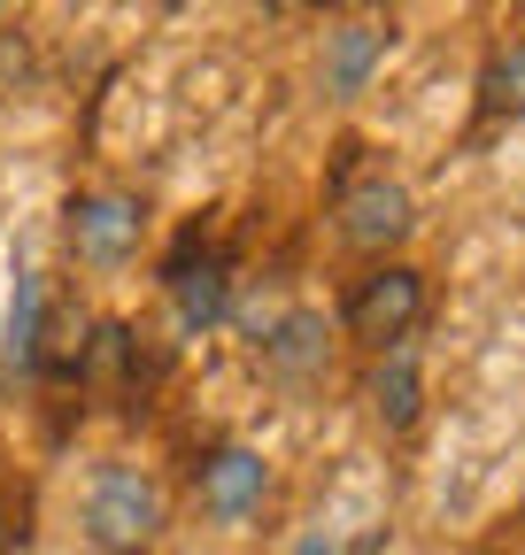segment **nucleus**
<instances>
[{
    "label": "nucleus",
    "instance_id": "0eeeda50",
    "mask_svg": "<svg viewBox=\"0 0 525 555\" xmlns=\"http://www.w3.org/2000/svg\"><path fill=\"white\" fill-rule=\"evenodd\" d=\"M262 363H271L286 386L324 378V363H333V324H324L317 309H286V317H279V332L262 339Z\"/></svg>",
    "mask_w": 525,
    "mask_h": 555
},
{
    "label": "nucleus",
    "instance_id": "f257e3e1",
    "mask_svg": "<svg viewBox=\"0 0 525 555\" xmlns=\"http://www.w3.org/2000/svg\"><path fill=\"white\" fill-rule=\"evenodd\" d=\"M163 517H170V502H163V486L140 463H101L93 470V486H86V532H93V547L140 555L163 532Z\"/></svg>",
    "mask_w": 525,
    "mask_h": 555
},
{
    "label": "nucleus",
    "instance_id": "1a4fd4ad",
    "mask_svg": "<svg viewBox=\"0 0 525 555\" xmlns=\"http://www.w3.org/2000/svg\"><path fill=\"white\" fill-rule=\"evenodd\" d=\"M163 294H170V309H178V332H209V324H225V309H232V262L209 247L193 270H178Z\"/></svg>",
    "mask_w": 525,
    "mask_h": 555
},
{
    "label": "nucleus",
    "instance_id": "20e7f679",
    "mask_svg": "<svg viewBox=\"0 0 525 555\" xmlns=\"http://www.w3.org/2000/svg\"><path fill=\"white\" fill-rule=\"evenodd\" d=\"M418 232V201H410V185L402 178H363V185H348L341 193V240L348 247H363V255H386V247H402Z\"/></svg>",
    "mask_w": 525,
    "mask_h": 555
},
{
    "label": "nucleus",
    "instance_id": "9b49d317",
    "mask_svg": "<svg viewBox=\"0 0 525 555\" xmlns=\"http://www.w3.org/2000/svg\"><path fill=\"white\" fill-rule=\"evenodd\" d=\"M479 116L487 124H517L525 116V39L495 47L487 69H479Z\"/></svg>",
    "mask_w": 525,
    "mask_h": 555
},
{
    "label": "nucleus",
    "instance_id": "f03ea898",
    "mask_svg": "<svg viewBox=\"0 0 525 555\" xmlns=\"http://www.w3.org/2000/svg\"><path fill=\"white\" fill-rule=\"evenodd\" d=\"M425 317V278L410 270V262H379L371 278H356V294H348V309H341V324L363 339V347H386L394 339H410V324Z\"/></svg>",
    "mask_w": 525,
    "mask_h": 555
},
{
    "label": "nucleus",
    "instance_id": "f8f14e48",
    "mask_svg": "<svg viewBox=\"0 0 525 555\" xmlns=\"http://www.w3.org/2000/svg\"><path fill=\"white\" fill-rule=\"evenodd\" d=\"M39 339H47V278L16 270V301H9V363L39 371Z\"/></svg>",
    "mask_w": 525,
    "mask_h": 555
},
{
    "label": "nucleus",
    "instance_id": "ddd939ff",
    "mask_svg": "<svg viewBox=\"0 0 525 555\" xmlns=\"http://www.w3.org/2000/svg\"><path fill=\"white\" fill-rule=\"evenodd\" d=\"M24 517H31V494H24V486H0V555L24 547V532H31Z\"/></svg>",
    "mask_w": 525,
    "mask_h": 555
},
{
    "label": "nucleus",
    "instance_id": "6e6552de",
    "mask_svg": "<svg viewBox=\"0 0 525 555\" xmlns=\"http://www.w3.org/2000/svg\"><path fill=\"white\" fill-rule=\"evenodd\" d=\"M371 416L386 433H410L425 416V378H418V347L410 339H394L379 356V371H371Z\"/></svg>",
    "mask_w": 525,
    "mask_h": 555
},
{
    "label": "nucleus",
    "instance_id": "39448f33",
    "mask_svg": "<svg viewBox=\"0 0 525 555\" xmlns=\"http://www.w3.org/2000/svg\"><path fill=\"white\" fill-rule=\"evenodd\" d=\"M262 494H271V463H262L255 448H217L202 463V509L217 525H247L262 509Z\"/></svg>",
    "mask_w": 525,
    "mask_h": 555
},
{
    "label": "nucleus",
    "instance_id": "7ed1b4c3",
    "mask_svg": "<svg viewBox=\"0 0 525 555\" xmlns=\"http://www.w3.org/2000/svg\"><path fill=\"white\" fill-rule=\"evenodd\" d=\"M140 240H148L140 193L101 185V193H78V201H71V255H78L86 270H124L131 255H140Z\"/></svg>",
    "mask_w": 525,
    "mask_h": 555
},
{
    "label": "nucleus",
    "instance_id": "4468645a",
    "mask_svg": "<svg viewBox=\"0 0 525 555\" xmlns=\"http://www.w3.org/2000/svg\"><path fill=\"white\" fill-rule=\"evenodd\" d=\"M294 555H341V540H333V525H309V532L294 540Z\"/></svg>",
    "mask_w": 525,
    "mask_h": 555
},
{
    "label": "nucleus",
    "instance_id": "423d86ee",
    "mask_svg": "<svg viewBox=\"0 0 525 555\" xmlns=\"http://www.w3.org/2000/svg\"><path fill=\"white\" fill-rule=\"evenodd\" d=\"M379 62H386V24L341 16L333 31H324V93H333V101H356V93L371 86Z\"/></svg>",
    "mask_w": 525,
    "mask_h": 555
},
{
    "label": "nucleus",
    "instance_id": "9d476101",
    "mask_svg": "<svg viewBox=\"0 0 525 555\" xmlns=\"http://www.w3.org/2000/svg\"><path fill=\"white\" fill-rule=\"evenodd\" d=\"M78 386H116V393H131L140 386V332L131 324H93L86 332V371H78Z\"/></svg>",
    "mask_w": 525,
    "mask_h": 555
}]
</instances>
